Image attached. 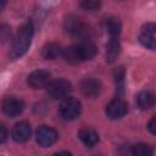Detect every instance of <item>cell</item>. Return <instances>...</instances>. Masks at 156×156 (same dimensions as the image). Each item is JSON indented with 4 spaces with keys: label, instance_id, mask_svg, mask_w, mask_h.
Masks as SVG:
<instances>
[{
    "label": "cell",
    "instance_id": "17",
    "mask_svg": "<svg viewBox=\"0 0 156 156\" xmlns=\"http://www.w3.org/2000/svg\"><path fill=\"white\" fill-rule=\"evenodd\" d=\"M61 46L56 43H48L41 49V56L45 60H55L61 55Z\"/></svg>",
    "mask_w": 156,
    "mask_h": 156
},
{
    "label": "cell",
    "instance_id": "23",
    "mask_svg": "<svg viewBox=\"0 0 156 156\" xmlns=\"http://www.w3.org/2000/svg\"><path fill=\"white\" fill-rule=\"evenodd\" d=\"M7 135H9V133H7L6 127L4 124H0V144L5 143L7 140Z\"/></svg>",
    "mask_w": 156,
    "mask_h": 156
},
{
    "label": "cell",
    "instance_id": "13",
    "mask_svg": "<svg viewBox=\"0 0 156 156\" xmlns=\"http://www.w3.org/2000/svg\"><path fill=\"white\" fill-rule=\"evenodd\" d=\"M136 105L140 110H150L155 105V95L150 90H143L136 95Z\"/></svg>",
    "mask_w": 156,
    "mask_h": 156
},
{
    "label": "cell",
    "instance_id": "1",
    "mask_svg": "<svg viewBox=\"0 0 156 156\" xmlns=\"http://www.w3.org/2000/svg\"><path fill=\"white\" fill-rule=\"evenodd\" d=\"M34 35V26L33 22L30 20H27L18 29L12 45H11V50H10V57L11 58H18L22 55H24L27 52V50L30 46L32 39Z\"/></svg>",
    "mask_w": 156,
    "mask_h": 156
},
{
    "label": "cell",
    "instance_id": "22",
    "mask_svg": "<svg viewBox=\"0 0 156 156\" xmlns=\"http://www.w3.org/2000/svg\"><path fill=\"white\" fill-rule=\"evenodd\" d=\"M11 37V29L6 24H0V43H6Z\"/></svg>",
    "mask_w": 156,
    "mask_h": 156
},
{
    "label": "cell",
    "instance_id": "19",
    "mask_svg": "<svg viewBox=\"0 0 156 156\" xmlns=\"http://www.w3.org/2000/svg\"><path fill=\"white\" fill-rule=\"evenodd\" d=\"M130 154L134 156H150L152 154V149L150 145L145 144V143H139L132 146Z\"/></svg>",
    "mask_w": 156,
    "mask_h": 156
},
{
    "label": "cell",
    "instance_id": "20",
    "mask_svg": "<svg viewBox=\"0 0 156 156\" xmlns=\"http://www.w3.org/2000/svg\"><path fill=\"white\" fill-rule=\"evenodd\" d=\"M113 77H115V83H116L117 90L122 94L123 93V88H124V77H126L124 68L122 66L118 67V68H116L115 69V73H113Z\"/></svg>",
    "mask_w": 156,
    "mask_h": 156
},
{
    "label": "cell",
    "instance_id": "7",
    "mask_svg": "<svg viewBox=\"0 0 156 156\" xmlns=\"http://www.w3.org/2000/svg\"><path fill=\"white\" fill-rule=\"evenodd\" d=\"M2 112L9 117L20 116L24 110V102L17 96H7L2 101Z\"/></svg>",
    "mask_w": 156,
    "mask_h": 156
},
{
    "label": "cell",
    "instance_id": "5",
    "mask_svg": "<svg viewBox=\"0 0 156 156\" xmlns=\"http://www.w3.org/2000/svg\"><path fill=\"white\" fill-rule=\"evenodd\" d=\"M35 139L40 146L49 147L57 141L58 133L49 126H40L35 132Z\"/></svg>",
    "mask_w": 156,
    "mask_h": 156
},
{
    "label": "cell",
    "instance_id": "11",
    "mask_svg": "<svg viewBox=\"0 0 156 156\" xmlns=\"http://www.w3.org/2000/svg\"><path fill=\"white\" fill-rule=\"evenodd\" d=\"M30 126L27 122H18L12 128V139L17 143H26L30 138Z\"/></svg>",
    "mask_w": 156,
    "mask_h": 156
},
{
    "label": "cell",
    "instance_id": "6",
    "mask_svg": "<svg viewBox=\"0 0 156 156\" xmlns=\"http://www.w3.org/2000/svg\"><path fill=\"white\" fill-rule=\"evenodd\" d=\"M140 44L150 50H155L156 48V26L155 23H146L141 27L139 33Z\"/></svg>",
    "mask_w": 156,
    "mask_h": 156
},
{
    "label": "cell",
    "instance_id": "15",
    "mask_svg": "<svg viewBox=\"0 0 156 156\" xmlns=\"http://www.w3.org/2000/svg\"><path fill=\"white\" fill-rule=\"evenodd\" d=\"M119 52H121V44L118 41V38H110L106 45V61L108 63L115 62Z\"/></svg>",
    "mask_w": 156,
    "mask_h": 156
},
{
    "label": "cell",
    "instance_id": "24",
    "mask_svg": "<svg viewBox=\"0 0 156 156\" xmlns=\"http://www.w3.org/2000/svg\"><path fill=\"white\" fill-rule=\"evenodd\" d=\"M147 129L150 130L151 134H156V116H152V118L150 119L147 124Z\"/></svg>",
    "mask_w": 156,
    "mask_h": 156
},
{
    "label": "cell",
    "instance_id": "8",
    "mask_svg": "<svg viewBox=\"0 0 156 156\" xmlns=\"http://www.w3.org/2000/svg\"><path fill=\"white\" fill-rule=\"evenodd\" d=\"M80 91L84 96L89 99L98 98L102 91V84L99 79L95 78H85L80 83Z\"/></svg>",
    "mask_w": 156,
    "mask_h": 156
},
{
    "label": "cell",
    "instance_id": "18",
    "mask_svg": "<svg viewBox=\"0 0 156 156\" xmlns=\"http://www.w3.org/2000/svg\"><path fill=\"white\" fill-rule=\"evenodd\" d=\"M106 28H107V32L110 34V38H118L121 29H122V23H121L119 18L110 17L106 21Z\"/></svg>",
    "mask_w": 156,
    "mask_h": 156
},
{
    "label": "cell",
    "instance_id": "2",
    "mask_svg": "<svg viewBox=\"0 0 156 156\" xmlns=\"http://www.w3.org/2000/svg\"><path fill=\"white\" fill-rule=\"evenodd\" d=\"M63 26H65V29L67 30V33L77 39L87 40V39H90V37H91L90 26L87 24L85 22H83L79 17H77L74 15L67 16Z\"/></svg>",
    "mask_w": 156,
    "mask_h": 156
},
{
    "label": "cell",
    "instance_id": "3",
    "mask_svg": "<svg viewBox=\"0 0 156 156\" xmlns=\"http://www.w3.org/2000/svg\"><path fill=\"white\" fill-rule=\"evenodd\" d=\"M82 112V104L76 98H65L58 107V115L63 121H73Z\"/></svg>",
    "mask_w": 156,
    "mask_h": 156
},
{
    "label": "cell",
    "instance_id": "4",
    "mask_svg": "<svg viewBox=\"0 0 156 156\" xmlns=\"http://www.w3.org/2000/svg\"><path fill=\"white\" fill-rule=\"evenodd\" d=\"M72 90V85L66 79H56L50 80V83L46 85V93L51 99L58 100L65 99L68 96V94Z\"/></svg>",
    "mask_w": 156,
    "mask_h": 156
},
{
    "label": "cell",
    "instance_id": "10",
    "mask_svg": "<svg viewBox=\"0 0 156 156\" xmlns=\"http://www.w3.org/2000/svg\"><path fill=\"white\" fill-rule=\"evenodd\" d=\"M128 112V105L122 99H115L106 106V115L110 119H119Z\"/></svg>",
    "mask_w": 156,
    "mask_h": 156
},
{
    "label": "cell",
    "instance_id": "12",
    "mask_svg": "<svg viewBox=\"0 0 156 156\" xmlns=\"http://www.w3.org/2000/svg\"><path fill=\"white\" fill-rule=\"evenodd\" d=\"M77 49H78V52H79V56H80L82 61H87V60L94 58L96 52H98L96 45L93 41H90L89 39L80 40V43L77 44Z\"/></svg>",
    "mask_w": 156,
    "mask_h": 156
},
{
    "label": "cell",
    "instance_id": "16",
    "mask_svg": "<svg viewBox=\"0 0 156 156\" xmlns=\"http://www.w3.org/2000/svg\"><path fill=\"white\" fill-rule=\"evenodd\" d=\"M61 55L65 58V61L68 62V63H71V65H77V63L83 62L82 58H80V56H79L77 45H71V46L65 48L61 51Z\"/></svg>",
    "mask_w": 156,
    "mask_h": 156
},
{
    "label": "cell",
    "instance_id": "26",
    "mask_svg": "<svg viewBox=\"0 0 156 156\" xmlns=\"http://www.w3.org/2000/svg\"><path fill=\"white\" fill-rule=\"evenodd\" d=\"M56 155H71L69 151H58Z\"/></svg>",
    "mask_w": 156,
    "mask_h": 156
},
{
    "label": "cell",
    "instance_id": "21",
    "mask_svg": "<svg viewBox=\"0 0 156 156\" xmlns=\"http://www.w3.org/2000/svg\"><path fill=\"white\" fill-rule=\"evenodd\" d=\"M79 6L85 11H98L101 7V0H78Z\"/></svg>",
    "mask_w": 156,
    "mask_h": 156
},
{
    "label": "cell",
    "instance_id": "9",
    "mask_svg": "<svg viewBox=\"0 0 156 156\" xmlns=\"http://www.w3.org/2000/svg\"><path fill=\"white\" fill-rule=\"evenodd\" d=\"M51 80V74L45 71V69H37L33 71L28 76V85L33 89H40V88H46V85Z\"/></svg>",
    "mask_w": 156,
    "mask_h": 156
},
{
    "label": "cell",
    "instance_id": "14",
    "mask_svg": "<svg viewBox=\"0 0 156 156\" xmlns=\"http://www.w3.org/2000/svg\"><path fill=\"white\" fill-rule=\"evenodd\" d=\"M78 138L88 147H93L99 141L98 133L94 129H91V128H83V129H80L78 132Z\"/></svg>",
    "mask_w": 156,
    "mask_h": 156
},
{
    "label": "cell",
    "instance_id": "25",
    "mask_svg": "<svg viewBox=\"0 0 156 156\" xmlns=\"http://www.w3.org/2000/svg\"><path fill=\"white\" fill-rule=\"evenodd\" d=\"M5 6H6V0H0V12L5 9Z\"/></svg>",
    "mask_w": 156,
    "mask_h": 156
}]
</instances>
